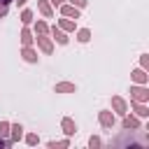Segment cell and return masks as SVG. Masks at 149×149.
Wrapping results in <instances>:
<instances>
[{
  "mask_svg": "<svg viewBox=\"0 0 149 149\" xmlns=\"http://www.w3.org/2000/svg\"><path fill=\"white\" fill-rule=\"evenodd\" d=\"M130 100H135V102H147V100H149V88H147V84H135V86H130Z\"/></svg>",
  "mask_w": 149,
  "mask_h": 149,
  "instance_id": "1",
  "label": "cell"
},
{
  "mask_svg": "<svg viewBox=\"0 0 149 149\" xmlns=\"http://www.w3.org/2000/svg\"><path fill=\"white\" fill-rule=\"evenodd\" d=\"M98 123H100L102 128H114V123H116V114L109 112V109H100V112H98Z\"/></svg>",
  "mask_w": 149,
  "mask_h": 149,
  "instance_id": "2",
  "label": "cell"
},
{
  "mask_svg": "<svg viewBox=\"0 0 149 149\" xmlns=\"http://www.w3.org/2000/svg\"><path fill=\"white\" fill-rule=\"evenodd\" d=\"M35 42H37V47H40V51L42 54H54V40L49 37V35H35Z\"/></svg>",
  "mask_w": 149,
  "mask_h": 149,
  "instance_id": "3",
  "label": "cell"
},
{
  "mask_svg": "<svg viewBox=\"0 0 149 149\" xmlns=\"http://www.w3.org/2000/svg\"><path fill=\"white\" fill-rule=\"evenodd\" d=\"M112 112H114L116 116L128 114V102H126L121 95H112Z\"/></svg>",
  "mask_w": 149,
  "mask_h": 149,
  "instance_id": "4",
  "label": "cell"
},
{
  "mask_svg": "<svg viewBox=\"0 0 149 149\" xmlns=\"http://www.w3.org/2000/svg\"><path fill=\"white\" fill-rule=\"evenodd\" d=\"M58 9H61V16H68V19H79V7H74V5H70V2H63V5H58Z\"/></svg>",
  "mask_w": 149,
  "mask_h": 149,
  "instance_id": "5",
  "label": "cell"
},
{
  "mask_svg": "<svg viewBox=\"0 0 149 149\" xmlns=\"http://www.w3.org/2000/svg\"><path fill=\"white\" fill-rule=\"evenodd\" d=\"M61 128H63V133H65L68 137H72V135L77 133V123H74V119H70V116H63V119H61Z\"/></svg>",
  "mask_w": 149,
  "mask_h": 149,
  "instance_id": "6",
  "label": "cell"
},
{
  "mask_svg": "<svg viewBox=\"0 0 149 149\" xmlns=\"http://www.w3.org/2000/svg\"><path fill=\"white\" fill-rule=\"evenodd\" d=\"M49 33H51V40H54V42H58V44H68V42H70L68 33H65V30H61L58 26H54Z\"/></svg>",
  "mask_w": 149,
  "mask_h": 149,
  "instance_id": "7",
  "label": "cell"
},
{
  "mask_svg": "<svg viewBox=\"0 0 149 149\" xmlns=\"http://www.w3.org/2000/svg\"><path fill=\"white\" fill-rule=\"evenodd\" d=\"M21 58H23L26 63H37V61H40V56H37V51L33 49V44H30V47H23V49H21Z\"/></svg>",
  "mask_w": 149,
  "mask_h": 149,
  "instance_id": "8",
  "label": "cell"
},
{
  "mask_svg": "<svg viewBox=\"0 0 149 149\" xmlns=\"http://www.w3.org/2000/svg\"><path fill=\"white\" fill-rule=\"evenodd\" d=\"M121 126H123L126 130H137V128H140V119H137V116H133V114H123Z\"/></svg>",
  "mask_w": 149,
  "mask_h": 149,
  "instance_id": "9",
  "label": "cell"
},
{
  "mask_svg": "<svg viewBox=\"0 0 149 149\" xmlns=\"http://www.w3.org/2000/svg\"><path fill=\"white\" fill-rule=\"evenodd\" d=\"M23 137V126L21 123H9V142H19Z\"/></svg>",
  "mask_w": 149,
  "mask_h": 149,
  "instance_id": "10",
  "label": "cell"
},
{
  "mask_svg": "<svg viewBox=\"0 0 149 149\" xmlns=\"http://www.w3.org/2000/svg\"><path fill=\"white\" fill-rule=\"evenodd\" d=\"M37 9H40V14H42L44 19H51V16H54V7H51L49 0H37Z\"/></svg>",
  "mask_w": 149,
  "mask_h": 149,
  "instance_id": "11",
  "label": "cell"
},
{
  "mask_svg": "<svg viewBox=\"0 0 149 149\" xmlns=\"http://www.w3.org/2000/svg\"><path fill=\"white\" fill-rule=\"evenodd\" d=\"M19 37H21V44H23V47H30V44L35 42V33H33L28 26H23V30H21Z\"/></svg>",
  "mask_w": 149,
  "mask_h": 149,
  "instance_id": "12",
  "label": "cell"
},
{
  "mask_svg": "<svg viewBox=\"0 0 149 149\" xmlns=\"http://www.w3.org/2000/svg\"><path fill=\"white\" fill-rule=\"evenodd\" d=\"M130 79H133L135 84H147V81H149V74H147V70L137 68V70H133V72H130Z\"/></svg>",
  "mask_w": 149,
  "mask_h": 149,
  "instance_id": "13",
  "label": "cell"
},
{
  "mask_svg": "<svg viewBox=\"0 0 149 149\" xmlns=\"http://www.w3.org/2000/svg\"><path fill=\"white\" fill-rule=\"evenodd\" d=\"M130 107H133V112H135L137 119H147V116H149V107H147L144 102H135V100H133Z\"/></svg>",
  "mask_w": 149,
  "mask_h": 149,
  "instance_id": "14",
  "label": "cell"
},
{
  "mask_svg": "<svg viewBox=\"0 0 149 149\" xmlns=\"http://www.w3.org/2000/svg\"><path fill=\"white\" fill-rule=\"evenodd\" d=\"M58 28H61V30H65V33H74V30H77V23H74V19L63 16V19L58 21Z\"/></svg>",
  "mask_w": 149,
  "mask_h": 149,
  "instance_id": "15",
  "label": "cell"
},
{
  "mask_svg": "<svg viewBox=\"0 0 149 149\" xmlns=\"http://www.w3.org/2000/svg\"><path fill=\"white\" fill-rule=\"evenodd\" d=\"M54 91H56V93H74L77 86H74L72 81H58V84L54 86Z\"/></svg>",
  "mask_w": 149,
  "mask_h": 149,
  "instance_id": "16",
  "label": "cell"
},
{
  "mask_svg": "<svg viewBox=\"0 0 149 149\" xmlns=\"http://www.w3.org/2000/svg\"><path fill=\"white\" fill-rule=\"evenodd\" d=\"M33 21H35L33 9H26V7H23V12H21V23H23V26H30Z\"/></svg>",
  "mask_w": 149,
  "mask_h": 149,
  "instance_id": "17",
  "label": "cell"
},
{
  "mask_svg": "<svg viewBox=\"0 0 149 149\" xmlns=\"http://www.w3.org/2000/svg\"><path fill=\"white\" fill-rule=\"evenodd\" d=\"M33 33H35V35H49V26H47L44 21H35Z\"/></svg>",
  "mask_w": 149,
  "mask_h": 149,
  "instance_id": "18",
  "label": "cell"
},
{
  "mask_svg": "<svg viewBox=\"0 0 149 149\" xmlns=\"http://www.w3.org/2000/svg\"><path fill=\"white\" fill-rule=\"evenodd\" d=\"M88 40H91V30H88V28H79V30H77V42L86 44Z\"/></svg>",
  "mask_w": 149,
  "mask_h": 149,
  "instance_id": "19",
  "label": "cell"
},
{
  "mask_svg": "<svg viewBox=\"0 0 149 149\" xmlns=\"http://www.w3.org/2000/svg\"><path fill=\"white\" fill-rule=\"evenodd\" d=\"M47 147L49 149H63V147H70V140H58V142H47Z\"/></svg>",
  "mask_w": 149,
  "mask_h": 149,
  "instance_id": "20",
  "label": "cell"
},
{
  "mask_svg": "<svg viewBox=\"0 0 149 149\" xmlns=\"http://www.w3.org/2000/svg\"><path fill=\"white\" fill-rule=\"evenodd\" d=\"M0 137L9 140V121H0Z\"/></svg>",
  "mask_w": 149,
  "mask_h": 149,
  "instance_id": "21",
  "label": "cell"
},
{
  "mask_svg": "<svg viewBox=\"0 0 149 149\" xmlns=\"http://www.w3.org/2000/svg\"><path fill=\"white\" fill-rule=\"evenodd\" d=\"M26 144H30V147L40 144V135H37V133H28V135H26Z\"/></svg>",
  "mask_w": 149,
  "mask_h": 149,
  "instance_id": "22",
  "label": "cell"
},
{
  "mask_svg": "<svg viewBox=\"0 0 149 149\" xmlns=\"http://www.w3.org/2000/svg\"><path fill=\"white\" fill-rule=\"evenodd\" d=\"M140 68L142 70H149V54H142L140 56Z\"/></svg>",
  "mask_w": 149,
  "mask_h": 149,
  "instance_id": "23",
  "label": "cell"
},
{
  "mask_svg": "<svg viewBox=\"0 0 149 149\" xmlns=\"http://www.w3.org/2000/svg\"><path fill=\"white\" fill-rule=\"evenodd\" d=\"M100 144H102V140H100L98 135H91V137H88V147H91V149H93V147H100Z\"/></svg>",
  "mask_w": 149,
  "mask_h": 149,
  "instance_id": "24",
  "label": "cell"
},
{
  "mask_svg": "<svg viewBox=\"0 0 149 149\" xmlns=\"http://www.w3.org/2000/svg\"><path fill=\"white\" fill-rule=\"evenodd\" d=\"M70 5H74V7H79V9H84V7L88 5V0H70Z\"/></svg>",
  "mask_w": 149,
  "mask_h": 149,
  "instance_id": "25",
  "label": "cell"
},
{
  "mask_svg": "<svg viewBox=\"0 0 149 149\" xmlns=\"http://www.w3.org/2000/svg\"><path fill=\"white\" fill-rule=\"evenodd\" d=\"M7 9H9V7H0V19H5V16H7Z\"/></svg>",
  "mask_w": 149,
  "mask_h": 149,
  "instance_id": "26",
  "label": "cell"
},
{
  "mask_svg": "<svg viewBox=\"0 0 149 149\" xmlns=\"http://www.w3.org/2000/svg\"><path fill=\"white\" fill-rule=\"evenodd\" d=\"M49 2H51V7H58V5H63L65 0H49Z\"/></svg>",
  "mask_w": 149,
  "mask_h": 149,
  "instance_id": "27",
  "label": "cell"
},
{
  "mask_svg": "<svg viewBox=\"0 0 149 149\" xmlns=\"http://www.w3.org/2000/svg\"><path fill=\"white\" fill-rule=\"evenodd\" d=\"M14 2H16L19 7H26V2H28V0H14Z\"/></svg>",
  "mask_w": 149,
  "mask_h": 149,
  "instance_id": "28",
  "label": "cell"
},
{
  "mask_svg": "<svg viewBox=\"0 0 149 149\" xmlns=\"http://www.w3.org/2000/svg\"><path fill=\"white\" fill-rule=\"evenodd\" d=\"M12 2H14V0H0V5H5V7H9Z\"/></svg>",
  "mask_w": 149,
  "mask_h": 149,
  "instance_id": "29",
  "label": "cell"
},
{
  "mask_svg": "<svg viewBox=\"0 0 149 149\" xmlns=\"http://www.w3.org/2000/svg\"><path fill=\"white\" fill-rule=\"evenodd\" d=\"M0 7H5V5H0Z\"/></svg>",
  "mask_w": 149,
  "mask_h": 149,
  "instance_id": "30",
  "label": "cell"
}]
</instances>
